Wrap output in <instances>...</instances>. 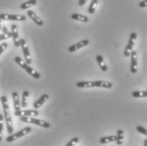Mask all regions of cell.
I'll return each instance as SVG.
<instances>
[{
    "mask_svg": "<svg viewBox=\"0 0 147 146\" xmlns=\"http://www.w3.org/2000/svg\"><path fill=\"white\" fill-rule=\"evenodd\" d=\"M15 116L16 117H37L39 116V112L37 109H32V110H19L15 111Z\"/></svg>",
    "mask_w": 147,
    "mask_h": 146,
    "instance_id": "cell-8",
    "label": "cell"
},
{
    "mask_svg": "<svg viewBox=\"0 0 147 146\" xmlns=\"http://www.w3.org/2000/svg\"><path fill=\"white\" fill-rule=\"evenodd\" d=\"M20 119L23 122L35 124V125L42 127V128H45V129H49L51 127L49 122L43 121V120H41V119H38V118H36L35 117H20Z\"/></svg>",
    "mask_w": 147,
    "mask_h": 146,
    "instance_id": "cell-4",
    "label": "cell"
},
{
    "mask_svg": "<svg viewBox=\"0 0 147 146\" xmlns=\"http://www.w3.org/2000/svg\"><path fill=\"white\" fill-rule=\"evenodd\" d=\"M0 24H1V20H0Z\"/></svg>",
    "mask_w": 147,
    "mask_h": 146,
    "instance_id": "cell-33",
    "label": "cell"
},
{
    "mask_svg": "<svg viewBox=\"0 0 147 146\" xmlns=\"http://www.w3.org/2000/svg\"><path fill=\"white\" fill-rule=\"evenodd\" d=\"M132 96L134 98H146L147 91L146 90H143V91L135 90L132 93Z\"/></svg>",
    "mask_w": 147,
    "mask_h": 146,
    "instance_id": "cell-21",
    "label": "cell"
},
{
    "mask_svg": "<svg viewBox=\"0 0 147 146\" xmlns=\"http://www.w3.org/2000/svg\"><path fill=\"white\" fill-rule=\"evenodd\" d=\"M1 29H2V25L0 24V30H1Z\"/></svg>",
    "mask_w": 147,
    "mask_h": 146,
    "instance_id": "cell-32",
    "label": "cell"
},
{
    "mask_svg": "<svg viewBox=\"0 0 147 146\" xmlns=\"http://www.w3.org/2000/svg\"><path fill=\"white\" fill-rule=\"evenodd\" d=\"M0 101L2 103V106H3V117H4L6 126H7V132L9 134H11L14 132V127H13V121H12L11 114L9 112V106L8 103V98L5 96H2L0 97Z\"/></svg>",
    "mask_w": 147,
    "mask_h": 146,
    "instance_id": "cell-1",
    "label": "cell"
},
{
    "mask_svg": "<svg viewBox=\"0 0 147 146\" xmlns=\"http://www.w3.org/2000/svg\"><path fill=\"white\" fill-rule=\"evenodd\" d=\"M30 97V93L29 91L25 90L22 94V101L20 102V105L23 108H26L27 106V102H28V99Z\"/></svg>",
    "mask_w": 147,
    "mask_h": 146,
    "instance_id": "cell-20",
    "label": "cell"
},
{
    "mask_svg": "<svg viewBox=\"0 0 147 146\" xmlns=\"http://www.w3.org/2000/svg\"><path fill=\"white\" fill-rule=\"evenodd\" d=\"M27 15L29 16L30 18L34 21L35 24H36L38 26H43V21L37 15H36V13L32 10H28L27 11Z\"/></svg>",
    "mask_w": 147,
    "mask_h": 146,
    "instance_id": "cell-13",
    "label": "cell"
},
{
    "mask_svg": "<svg viewBox=\"0 0 147 146\" xmlns=\"http://www.w3.org/2000/svg\"><path fill=\"white\" fill-rule=\"evenodd\" d=\"M116 140H117V135H110V136L103 137V138L100 139V142L102 145L112 143V142H115Z\"/></svg>",
    "mask_w": 147,
    "mask_h": 146,
    "instance_id": "cell-17",
    "label": "cell"
},
{
    "mask_svg": "<svg viewBox=\"0 0 147 146\" xmlns=\"http://www.w3.org/2000/svg\"><path fill=\"white\" fill-rule=\"evenodd\" d=\"M71 18L74 20L80 21V22H85V23L89 21V18L87 16L84 15H80V14H73L71 15Z\"/></svg>",
    "mask_w": 147,
    "mask_h": 146,
    "instance_id": "cell-18",
    "label": "cell"
},
{
    "mask_svg": "<svg viewBox=\"0 0 147 146\" xmlns=\"http://www.w3.org/2000/svg\"><path fill=\"white\" fill-rule=\"evenodd\" d=\"M89 44H90V41L87 40V39L81 40V41L78 42L77 43L74 44L72 46H70L68 48V51H69V52H74L75 51H77V50H79V49H80V48H82V47L87 46Z\"/></svg>",
    "mask_w": 147,
    "mask_h": 146,
    "instance_id": "cell-11",
    "label": "cell"
},
{
    "mask_svg": "<svg viewBox=\"0 0 147 146\" xmlns=\"http://www.w3.org/2000/svg\"><path fill=\"white\" fill-rule=\"evenodd\" d=\"M15 62L18 65H20L26 72L29 73L30 76H32L34 79H40V77H41L40 73H38L36 70H35L33 68H31L30 66V64H28L25 60H23L20 57H15Z\"/></svg>",
    "mask_w": 147,
    "mask_h": 146,
    "instance_id": "cell-3",
    "label": "cell"
},
{
    "mask_svg": "<svg viewBox=\"0 0 147 146\" xmlns=\"http://www.w3.org/2000/svg\"><path fill=\"white\" fill-rule=\"evenodd\" d=\"M31 129H31L30 127H26V128H24L23 129H21L20 131L17 132L16 133H11V134H9V136H8V137L6 138V141H7L8 143L14 142L15 140H17V139H20V138L26 136V134H28L29 133H30Z\"/></svg>",
    "mask_w": 147,
    "mask_h": 146,
    "instance_id": "cell-5",
    "label": "cell"
},
{
    "mask_svg": "<svg viewBox=\"0 0 147 146\" xmlns=\"http://www.w3.org/2000/svg\"><path fill=\"white\" fill-rule=\"evenodd\" d=\"M96 59V62H97L100 69H102V71H103V72L107 71V64H106V63L104 61V59H103L102 56V55H97Z\"/></svg>",
    "mask_w": 147,
    "mask_h": 146,
    "instance_id": "cell-16",
    "label": "cell"
},
{
    "mask_svg": "<svg viewBox=\"0 0 147 146\" xmlns=\"http://www.w3.org/2000/svg\"><path fill=\"white\" fill-rule=\"evenodd\" d=\"M136 130L139 132V133H140L144 134L145 136H146L147 135L146 129V128H144V127H141V126H137V127H136Z\"/></svg>",
    "mask_w": 147,
    "mask_h": 146,
    "instance_id": "cell-26",
    "label": "cell"
},
{
    "mask_svg": "<svg viewBox=\"0 0 147 146\" xmlns=\"http://www.w3.org/2000/svg\"><path fill=\"white\" fill-rule=\"evenodd\" d=\"M8 48V43L7 42H3L0 45V56L2 55V53Z\"/></svg>",
    "mask_w": 147,
    "mask_h": 146,
    "instance_id": "cell-27",
    "label": "cell"
},
{
    "mask_svg": "<svg viewBox=\"0 0 147 146\" xmlns=\"http://www.w3.org/2000/svg\"><path fill=\"white\" fill-rule=\"evenodd\" d=\"M79 141H80V139H79V138H77V137H74L70 141H69L68 143H67V146H74V145H76L78 143H79Z\"/></svg>",
    "mask_w": 147,
    "mask_h": 146,
    "instance_id": "cell-25",
    "label": "cell"
},
{
    "mask_svg": "<svg viewBox=\"0 0 147 146\" xmlns=\"http://www.w3.org/2000/svg\"><path fill=\"white\" fill-rule=\"evenodd\" d=\"M140 8H146L147 7V0H143L139 3Z\"/></svg>",
    "mask_w": 147,
    "mask_h": 146,
    "instance_id": "cell-29",
    "label": "cell"
},
{
    "mask_svg": "<svg viewBox=\"0 0 147 146\" xmlns=\"http://www.w3.org/2000/svg\"><path fill=\"white\" fill-rule=\"evenodd\" d=\"M136 39H137V34L135 32H132L130 34V36H129V43L126 46L125 49H124V52H123V55L124 57L128 58L130 56V53L133 51V48H134V46L136 42Z\"/></svg>",
    "mask_w": 147,
    "mask_h": 146,
    "instance_id": "cell-6",
    "label": "cell"
},
{
    "mask_svg": "<svg viewBox=\"0 0 147 146\" xmlns=\"http://www.w3.org/2000/svg\"><path fill=\"white\" fill-rule=\"evenodd\" d=\"M10 37H12V36L8 35V34H5V33H2V34H0V42L4 41V40H7V39L10 38Z\"/></svg>",
    "mask_w": 147,
    "mask_h": 146,
    "instance_id": "cell-28",
    "label": "cell"
},
{
    "mask_svg": "<svg viewBox=\"0 0 147 146\" xmlns=\"http://www.w3.org/2000/svg\"><path fill=\"white\" fill-rule=\"evenodd\" d=\"M20 46H21L22 51H23L24 57H25V61L28 64H30L32 63V60H31V56H30V49L28 47V45H27L25 39H20Z\"/></svg>",
    "mask_w": 147,
    "mask_h": 146,
    "instance_id": "cell-9",
    "label": "cell"
},
{
    "mask_svg": "<svg viewBox=\"0 0 147 146\" xmlns=\"http://www.w3.org/2000/svg\"><path fill=\"white\" fill-rule=\"evenodd\" d=\"M87 1H89V0H80V1L78 2V4H79L80 6H83L84 4H86V3H87Z\"/></svg>",
    "mask_w": 147,
    "mask_h": 146,
    "instance_id": "cell-30",
    "label": "cell"
},
{
    "mask_svg": "<svg viewBox=\"0 0 147 146\" xmlns=\"http://www.w3.org/2000/svg\"><path fill=\"white\" fill-rule=\"evenodd\" d=\"M146 143H147V139H145V143H144V145L146 146V145H147Z\"/></svg>",
    "mask_w": 147,
    "mask_h": 146,
    "instance_id": "cell-31",
    "label": "cell"
},
{
    "mask_svg": "<svg viewBox=\"0 0 147 146\" xmlns=\"http://www.w3.org/2000/svg\"><path fill=\"white\" fill-rule=\"evenodd\" d=\"M11 34H12V37H13V40H14V44L16 47H19L20 46V36H19V30H18V26L13 24L11 26Z\"/></svg>",
    "mask_w": 147,
    "mask_h": 146,
    "instance_id": "cell-12",
    "label": "cell"
},
{
    "mask_svg": "<svg viewBox=\"0 0 147 146\" xmlns=\"http://www.w3.org/2000/svg\"><path fill=\"white\" fill-rule=\"evenodd\" d=\"M76 86L79 88H93L102 87L105 89H110L113 87V83L104 80H96V81H80L77 82Z\"/></svg>",
    "mask_w": 147,
    "mask_h": 146,
    "instance_id": "cell-2",
    "label": "cell"
},
{
    "mask_svg": "<svg viewBox=\"0 0 147 146\" xmlns=\"http://www.w3.org/2000/svg\"><path fill=\"white\" fill-rule=\"evenodd\" d=\"M36 3H37V1L36 0H28V1L23 3L20 5V9H23V10H25V9H29L30 7H32V6H35Z\"/></svg>",
    "mask_w": 147,
    "mask_h": 146,
    "instance_id": "cell-19",
    "label": "cell"
},
{
    "mask_svg": "<svg viewBox=\"0 0 147 146\" xmlns=\"http://www.w3.org/2000/svg\"><path fill=\"white\" fill-rule=\"evenodd\" d=\"M130 56H131L130 71L132 73H136L138 71V54H137V52L133 50L130 53Z\"/></svg>",
    "mask_w": 147,
    "mask_h": 146,
    "instance_id": "cell-10",
    "label": "cell"
},
{
    "mask_svg": "<svg viewBox=\"0 0 147 146\" xmlns=\"http://www.w3.org/2000/svg\"><path fill=\"white\" fill-rule=\"evenodd\" d=\"M48 98H49V96H48L47 94L42 95L37 101H36V102H34V104H33L34 109H39V108L47 102V100H48Z\"/></svg>",
    "mask_w": 147,
    "mask_h": 146,
    "instance_id": "cell-14",
    "label": "cell"
},
{
    "mask_svg": "<svg viewBox=\"0 0 147 146\" xmlns=\"http://www.w3.org/2000/svg\"><path fill=\"white\" fill-rule=\"evenodd\" d=\"M3 121L4 117L3 114H0V142L2 141V135H3Z\"/></svg>",
    "mask_w": 147,
    "mask_h": 146,
    "instance_id": "cell-24",
    "label": "cell"
},
{
    "mask_svg": "<svg viewBox=\"0 0 147 146\" xmlns=\"http://www.w3.org/2000/svg\"><path fill=\"white\" fill-rule=\"evenodd\" d=\"M123 131L119 129L118 130V135H117V145H121L123 144Z\"/></svg>",
    "mask_w": 147,
    "mask_h": 146,
    "instance_id": "cell-23",
    "label": "cell"
},
{
    "mask_svg": "<svg viewBox=\"0 0 147 146\" xmlns=\"http://www.w3.org/2000/svg\"><path fill=\"white\" fill-rule=\"evenodd\" d=\"M12 97H13V102H14V107H15V111H19L20 110L21 105L20 102V97H19V94L17 92H13L12 93Z\"/></svg>",
    "mask_w": 147,
    "mask_h": 146,
    "instance_id": "cell-15",
    "label": "cell"
},
{
    "mask_svg": "<svg viewBox=\"0 0 147 146\" xmlns=\"http://www.w3.org/2000/svg\"><path fill=\"white\" fill-rule=\"evenodd\" d=\"M1 20H14V21H25L26 16L22 15H10V14H0Z\"/></svg>",
    "mask_w": 147,
    "mask_h": 146,
    "instance_id": "cell-7",
    "label": "cell"
},
{
    "mask_svg": "<svg viewBox=\"0 0 147 146\" xmlns=\"http://www.w3.org/2000/svg\"><path fill=\"white\" fill-rule=\"evenodd\" d=\"M98 3V0H91L90 4L89 6L88 9V13L89 14H94L95 10H96V6Z\"/></svg>",
    "mask_w": 147,
    "mask_h": 146,
    "instance_id": "cell-22",
    "label": "cell"
}]
</instances>
